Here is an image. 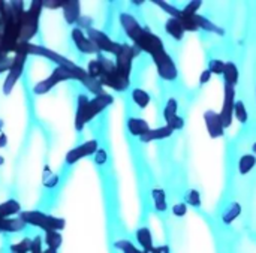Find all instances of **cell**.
<instances>
[{"mask_svg": "<svg viewBox=\"0 0 256 253\" xmlns=\"http://www.w3.org/2000/svg\"><path fill=\"white\" fill-rule=\"evenodd\" d=\"M177 110H178V104L174 98L168 99L166 105H165V110H164V117H165V122L166 124H170L176 117H178L177 114Z\"/></svg>", "mask_w": 256, "mask_h": 253, "instance_id": "obj_24", "label": "cell"}, {"mask_svg": "<svg viewBox=\"0 0 256 253\" xmlns=\"http://www.w3.org/2000/svg\"><path fill=\"white\" fill-rule=\"evenodd\" d=\"M27 54H28V56H30V54H33V56L45 57V58H48V60H51V62L57 63V66L69 68V69H72V68H75V66H76L72 60H69V58L63 57L62 54H58V52H56V51H52V50H50V48L40 46V45L27 44Z\"/></svg>", "mask_w": 256, "mask_h": 253, "instance_id": "obj_9", "label": "cell"}, {"mask_svg": "<svg viewBox=\"0 0 256 253\" xmlns=\"http://www.w3.org/2000/svg\"><path fill=\"white\" fill-rule=\"evenodd\" d=\"M135 237H136V242H138V244L141 246V249L144 252H148V250H152L154 248L153 246V237H152V232H150L148 228H140L136 231Z\"/></svg>", "mask_w": 256, "mask_h": 253, "instance_id": "obj_20", "label": "cell"}, {"mask_svg": "<svg viewBox=\"0 0 256 253\" xmlns=\"http://www.w3.org/2000/svg\"><path fill=\"white\" fill-rule=\"evenodd\" d=\"M42 253H57L56 250H51V249H46V250H44Z\"/></svg>", "mask_w": 256, "mask_h": 253, "instance_id": "obj_43", "label": "cell"}, {"mask_svg": "<svg viewBox=\"0 0 256 253\" xmlns=\"http://www.w3.org/2000/svg\"><path fill=\"white\" fill-rule=\"evenodd\" d=\"M8 146V136L2 132L0 134V148H4Z\"/></svg>", "mask_w": 256, "mask_h": 253, "instance_id": "obj_41", "label": "cell"}, {"mask_svg": "<svg viewBox=\"0 0 256 253\" xmlns=\"http://www.w3.org/2000/svg\"><path fill=\"white\" fill-rule=\"evenodd\" d=\"M94 162H96L98 165H104V164L106 162V152L102 150V148H99V150L96 152V154H94Z\"/></svg>", "mask_w": 256, "mask_h": 253, "instance_id": "obj_36", "label": "cell"}, {"mask_svg": "<svg viewBox=\"0 0 256 253\" xmlns=\"http://www.w3.org/2000/svg\"><path fill=\"white\" fill-rule=\"evenodd\" d=\"M64 3L66 2H63V0H44L42 6L44 8H50V9H60V8L63 9Z\"/></svg>", "mask_w": 256, "mask_h": 253, "instance_id": "obj_34", "label": "cell"}, {"mask_svg": "<svg viewBox=\"0 0 256 253\" xmlns=\"http://www.w3.org/2000/svg\"><path fill=\"white\" fill-rule=\"evenodd\" d=\"M234 99H236V88L225 86V100H224V106H222V112L220 120L224 123L225 128H230L232 123V117H234Z\"/></svg>", "mask_w": 256, "mask_h": 253, "instance_id": "obj_11", "label": "cell"}, {"mask_svg": "<svg viewBox=\"0 0 256 253\" xmlns=\"http://www.w3.org/2000/svg\"><path fill=\"white\" fill-rule=\"evenodd\" d=\"M20 213H21V206L15 200H8L3 204H0V219H9Z\"/></svg>", "mask_w": 256, "mask_h": 253, "instance_id": "obj_18", "label": "cell"}, {"mask_svg": "<svg viewBox=\"0 0 256 253\" xmlns=\"http://www.w3.org/2000/svg\"><path fill=\"white\" fill-rule=\"evenodd\" d=\"M6 57H9V54H8V52H6V51H4V50L0 46V60H4Z\"/></svg>", "mask_w": 256, "mask_h": 253, "instance_id": "obj_42", "label": "cell"}, {"mask_svg": "<svg viewBox=\"0 0 256 253\" xmlns=\"http://www.w3.org/2000/svg\"><path fill=\"white\" fill-rule=\"evenodd\" d=\"M165 30H166V33H168L171 38H174L176 40H182L183 36H184V28H183V26L180 24V21H178L177 18H172V16L165 22Z\"/></svg>", "mask_w": 256, "mask_h": 253, "instance_id": "obj_19", "label": "cell"}, {"mask_svg": "<svg viewBox=\"0 0 256 253\" xmlns=\"http://www.w3.org/2000/svg\"><path fill=\"white\" fill-rule=\"evenodd\" d=\"M116 249H118L122 253H153V249L148 250V252H144V250H140L138 248H135L129 240H118L116 242Z\"/></svg>", "mask_w": 256, "mask_h": 253, "instance_id": "obj_26", "label": "cell"}, {"mask_svg": "<svg viewBox=\"0 0 256 253\" xmlns=\"http://www.w3.org/2000/svg\"><path fill=\"white\" fill-rule=\"evenodd\" d=\"M138 52L140 50H136L135 46H130L129 44H120V48L116 52V66L124 76H130L132 62Z\"/></svg>", "mask_w": 256, "mask_h": 253, "instance_id": "obj_7", "label": "cell"}, {"mask_svg": "<svg viewBox=\"0 0 256 253\" xmlns=\"http://www.w3.org/2000/svg\"><path fill=\"white\" fill-rule=\"evenodd\" d=\"M152 196H153L154 208L158 212H165L166 210V196H165V192L162 189H154L152 192Z\"/></svg>", "mask_w": 256, "mask_h": 253, "instance_id": "obj_25", "label": "cell"}, {"mask_svg": "<svg viewBox=\"0 0 256 253\" xmlns=\"http://www.w3.org/2000/svg\"><path fill=\"white\" fill-rule=\"evenodd\" d=\"M42 0L32 2L28 9L24 10L21 16V27H20V44H30L39 30V18L42 12Z\"/></svg>", "mask_w": 256, "mask_h": 253, "instance_id": "obj_4", "label": "cell"}, {"mask_svg": "<svg viewBox=\"0 0 256 253\" xmlns=\"http://www.w3.org/2000/svg\"><path fill=\"white\" fill-rule=\"evenodd\" d=\"M99 60H100V64H102V72H100V76H99V81L100 84L105 87H110L116 92H124L129 88L130 86V80L129 76H124L116 66V63L106 57H104L102 54L98 56Z\"/></svg>", "mask_w": 256, "mask_h": 253, "instance_id": "obj_3", "label": "cell"}, {"mask_svg": "<svg viewBox=\"0 0 256 253\" xmlns=\"http://www.w3.org/2000/svg\"><path fill=\"white\" fill-rule=\"evenodd\" d=\"M212 75H213V74H212L208 69H207V70H204V72H202V75H201V84L208 82V81H210V78H212Z\"/></svg>", "mask_w": 256, "mask_h": 253, "instance_id": "obj_39", "label": "cell"}, {"mask_svg": "<svg viewBox=\"0 0 256 253\" xmlns=\"http://www.w3.org/2000/svg\"><path fill=\"white\" fill-rule=\"evenodd\" d=\"M98 150H99V142L96 140L86 141L84 144H80L78 147L72 148L66 154V164L68 165H74V164L80 162L81 159H84L87 156H94Z\"/></svg>", "mask_w": 256, "mask_h": 253, "instance_id": "obj_10", "label": "cell"}, {"mask_svg": "<svg viewBox=\"0 0 256 253\" xmlns=\"http://www.w3.org/2000/svg\"><path fill=\"white\" fill-rule=\"evenodd\" d=\"M204 118H206V123H207V130L210 134L212 138H219V136H224L225 134V126L220 120V116L214 111H207L204 114Z\"/></svg>", "mask_w": 256, "mask_h": 253, "instance_id": "obj_13", "label": "cell"}, {"mask_svg": "<svg viewBox=\"0 0 256 253\" xmlns=\"http://www.w3.org/2000/svg\"><path fill=\"white\" fill-rule=\"evenodd\" d=\"M172 213H174L177 218H183V216L188 213V207H186V204H177V206H174Z\"/></svg>", "mask_w": 256, "mask_h": 253, "instance_id": "obj_37", "label": "cell"}, {"mask_svg": "<svg viewBox=\"0 0 256 253\" xmlns=\"http://www.w3.org/2000/svg\"><path fill=\"white\" fill-rule=\"evenodd\" d=\"M153 253H170V248L168 246H158V248H153Z\"/></svg>", "mask_w": 256, "mask_h": 253, "instance_id": "obj_40", "label": "cell"}, {"mask_svg": "<svg viewBox=\"0 0 256 253\" xmlns=\"http://www.w3.org/2000/svg\"><path fill=\"white\" fill-rule=\"evenodd\" d=\"M86 34H87V36L90 38V40L96 45V48L99 50V52L104 51V52L116 54V52L118 51V48H120V42L112 40L106 33H104V32H100V30H98V28H94V27L87 28V30H86Z\"/></svg>", "mask_w": 256, "mask_h": 253, "instance_id": "obj_8", "label": "cell"}, {"mask_svg": "<svg viewBox=\"0 0 256 253\" xmlns=\"http://www.w3.org/2000/svg\"><path fill=\"white\" fill-rule=\"evenodd\" d=\"M70 36H72V40H74L75 46L78 48V51H81L84 54H99V50L90 40V38L84 33V30H81L78 27H74Z\"/></svg>", "mask_w": 256, "mask_h": 253, "instance_id": "obj_12", "label": "cell"}, {"mask_svg": "<svg viewBox=\"0 0 256 253\" xmlns=\"http://www.w3.org/2000/svg\"><path fill=\"white\" fill-rule=\"evenodd\" d=\"M112 104H114V98L108 93L98 94L93 99H88L86 94H80L76 104V116H75L76 132H81L90 120H93L96 116H99L104 110H106Z\"/></svg>", "mask_w": 256, "mask_h": 253, "instance_id": "obj_2", "label": "cell"}, {"mask_svg": "<svg viewBox=\"0 0 256 253\" xmlns=\"http://www.w3.org/2000/svg\"><path fill=\"white\" fill-rule=\"evenodd\" d=\"M224 80H225V86L234 87L238 81V69L234 63H225V69H224Z\"/></svg>", "mask_w": 256, "mask_h": 253, "instance_id": "obj_21", "label": "cell"}, {"mask_svg": "<svg viewBox=\"0 0 256 253\" xmlns=\"http://www.w3.org/2000/svg\"><path fill=\"white\" fill-rule=\"evenodd\" d=\"M26 225H32L36 228L44 230L45 232L48 231H63L66 226V220L62 218H56L42 212H21L18 216Z\"/></svg>", "mask_w": 256, "mask_h": 253, "instance_id": "obj_5", "label": "cell"}, {"mask_svg": "<svg viewBox=\"0 0 256 253\" xmlns=\"http://www.w3.org/2000/svg\"><path fill=\"white\" fill-rule=\"evenodd\" d=\"M120 22H122L123 30L128 34V38L132 39V42L135 44L134 46L136 50L146 51L147 54L152 56V58L158 68L159 76L166 81H174L178 75V70H177L174 60L171 58V56L165 51V46H164V42L160 40V38L156 36L154 33H152L148 28L142 27L135 20V16H132L130 14H122Z\"/></svg>", "mask_w": 256, "mask_h": 253, "instance_id": "obj_1", "label": "cell"}, {"mask_svg": "<svg viewBox=\"0 0 256 253\" xmlns=\"http://www.w3.org/2000/svg\"><path fill=\"white\" fill-rule=\"evenodd\" d=\"M240 212H242V208H240V206L238 204H232L230 208H228V212L225 213V216H224V220L226 222V224H231L238 214H240Z\"/></svg>", "mask_w": 256, "mask_h": 253, "instance_id": "obj_31", "label": "cell"}, {"mask_svg": "<svg viewBox=\"0 0 256 253\" xmlns=\"http://www.w3.org/2000/svg\"><path fill=\"white\" fill-rule=\"evenodd\" d=\"M12 62H14V57H6L4 60H0V74L8 72L12 66Z\"/></svg>", "mask_w": 256, "mask_h": 253, "instance_id": "obj_38", "label": "cell"}, {"mask_svg": "<svg viewBox=\"0 0 256 253\" xmlns=\"http://www.w3.org/2000/svg\"><path fill=\"white\" fill-rule=\"evenodd\" d=\"M256 165L255 156L252 154H244L242 159H240V164H238V170L242 174H248L254 170V166Z\"/></svg>", "mask_w": 256, "mask_h": 253, "instance_id": "obj_27", "label": "cell"}, {"mask_svg": "<svg viewBox=\"0 0 256 253\" xmlns=\"http://www.w3.org/2000/svg\"><path fill=\"white\" fill-rule=\"evenodd\" d=\"M4 164V159H3V156H0V165H3Z\"/></svg>", "mask_w": 256, "mask_h": 253, "instance_id": "obj_45", "label": "cell"}, {"mask_svg": "<svg viewBox=\"0 0 256 253\" xmlns=\"http://www.w3.org/2000/svg\"><path fill=\"white\" fill-rule=\"evenodd\" d=\"M201 4H202V2H190V3H188L186 4V8H183L186 12H189V14H198V9L201 8Z\"/></svg>", "mask_w": 256, "mask_h": 253, "instance_id": "obj_35", "label": "cell"}, {"mask_svg": "<svg viewBox=\"0 0 256 253\" xmlns=\"http://www.w3.org/2000/svg\"><path fill=\"white\" fill-rule=\"evenodd\" d=\"M186 201L192 207H200L201 206V195H200V192L195 190V189H190L188 196H186Z\"/></svg>", "mask_w": 256, "mask_h": 253, "instance_id": "obj_32", "label": "cell"}, {"mask_svg": "<svg viewBox=\"0 0 256 253\" xmlns=\"http://www.w3.org/2000/svg\"><path fill=\"white\" fill-rule=\"evenodd\" d=\"M2 129H3V120L0 118V134H2Z\"/></svg>", "mask_w": 256, "mask_h": 253, "instance_id": "obj_44", "label": "cell"}, {"mask_svg": "<svg viewBox=\"0 0 256 253\" xmlns=\"http://www.w3.org/2000/svg\"><path fill=\"white\" fill-rule=\"evenodd\" d=\"M27 57H28V54H27V44H20L16 52L14 54L12 66H10V69L8 70L6 80H4V82H3V93H4V94H9V93L12 92V88L15 87V84L18 82V80L21 78Z\"/></svg>", "mask_w": 256, "mask_h": 253, "instance_id": "obj_6", "label": "cell"}, {"mask_svg": "<svg viewBox=\"0 0 256 253\" xmlns=\"http://www.w3.org/2000/svg\"><path fill=\"white\" fill-rule=\"evenodd\" d=\"M30 249H32V240L30 238H22L21 242L10 246V252L12 253H30Z\"/></svg>", "mask_w": 256, "mask_h": 253, "instance_id": "obj_29", "label": "cell"}, {"mask_svg": "<svg viewBox=\"0 0 256 253\" xmlns=\"http://www.w3.org/2000/svg\"><path fill=\"white\" fill-rule=\"evenodd\" d=\"M42 183H44V186H45V188H50V189L56 188V186H57V183H58V177H57V174H54V172L50 170V166H45V168H44Z\"/></svg>", "mask_w": 256, "mask_h": 253, "instance_id": "obj_28", "label": "cell"}, {"mask_svg": "<svg viewBox=\"0 0 256 253\" xmlns=\"http://www.w3.org/2000/svg\"><path fill=\"white\" fill-rule=\"evenodd\" d=\"M44 243L46 244V249H51V250H58L62 243H63V237L58 231H48L45 232V238H44Z\"/></svg>", "mask_w": 256, "mask_h": 253, "instance_id": "obj_22", "label": "cell"}, {"mask_svg": "<svg viewBox=\"0 0 256 253\" xmlns=\"http://www.w3.org/2000/svg\"><path fill=\"white\" fill-rule=\"evenodd\" d=\"M172 129L170 126H162L158 129H150L144 136H141L140 140L142 142H152V141H160V140H166L172 135Z\"/></svg>", "mask_w": 256, "mask_h": 253, "instance_id": "obj_16", "label": "cell"}, {"mask_svg": "<svg viewBox=\"0 0 256 253\" xmlns=\"http://www.w3.org/2000/svg\"><path fill=\"white\" fill-rule=\"evenodd\" d=\"M224 69H225V62L218 60V58L212 60L210 64H208V70L212 74H216V75H222L224 74Z\"/></svg>", "mask_w": 256, "mask_h": 253, "instance_id": "obj_33", "label": "cell"}, {"mask_svg": "<svg viewBox=\"0 0 256 253\" xmlns=\"http://www.w3.org/2000/svg\"><path fill=\"white\" fill-rule=\"evenodd\" d=\"M128 130L130 132V135L134 136H144L148 130H150V126L148 123L144 120V118H138V117H130L128 120Z\"/></svg>", "mask_w": 256, "mask_h": 253, "instance_id": "obj_15", "label": "cell"}, {"mask_svg": "<svg viewBox=\"0 0 256 253\" xmlns=\"http://www.w3.org/2000/svg\"><path fill=\"white\" fill-rule=\"evenodd\" d=\"M26 224L20 219H0V232H21L26 230Z\"/></svg>", "mask_w": 256, "mask_h": 253, "instance_id": "obj_17", "label": "cell"}, {"mask_svg": "<svg viewBox=\"0 0 256 253\" xmlns=\"http://www.w3.org/2000/svg\"><path fill=\"white\" fill-rule=\"evenodd\" d=\"M132 100L135 102V105L138 108L144 110V108L148 106V104H150L152 99H150V94L146 90H142V88H134V92H132Z\"/></svg>", "mask_w": 256, "mask_h": 253, "instance_id": "obj_23", "label": "cell"}, {"mask_svg": "<svg viewBox=\"0 0 256 253\" xmlns=\"http://www.w3.org/2000/svg\"><path fill=\"white\" fill-rule=\"evenodd\" d=\"M234 116L237 117V120L240 123H246L248 122V110L243 104V100H237L234 105Z\"/></svg>", "mask_w": 256, "mask_h": 253, "instance_id": "obj_30", "label": "cell"}, {"mask_svg": "<svg viewBox=\"0 0 256 253\" xmlns=\"http://www.w3.org/2000/svg\"><path fill=\"white\" fill-rule=\"evenodd\" d=\"M254 152H255V153H256V144H255V146H254Z\"/></svg>", "mask_w": 256, "mask_h": 253, "instance_id": "obj_46", "label": "cell"}, {"mask_svg": "<svg viewBox=\"0 0 256 253\" xmlns=\"http://www.w3.org/2000/svg\"><path fill=\"white\" fill-rule=\"evenodd\" d=\"M63 16H64V20H66V22L69 26L76 24L80 21V18H81V4H80V2H76V0L66 2L64 6H63Z\"/></svg>", "mask_w": 256, "mask_h": 253, "instance_id": "obj_14", "label": "cell"}]
</instances>
